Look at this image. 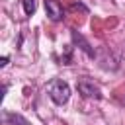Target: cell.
<instances>
[{
    "label": "cell",
    "mask_w": 125,
    "mask_h": 125,
    "mask_svg": "<svg viewBox=\"0 0 125 125\" xmlns=\"http://www.w3.org/2000/svg\"><path fill=\"white\" fill-rule=\"evenodd\" d=\"M49 96L57 105H62L70 98V86L64 80H53L51 86H49Z\"/></svg>",
    "instance_id": "1"
},
{
    "label": "cell",
    "mask_w": 125,
    "mask_h": 125,
    "mask_svg": "<svg viewBox=\"0 0 125 125\" xmlns=\"http://www.w3.org/2000/svg\"><path fill=\"white\" fill-rule=\"evenodd\" d=\"M43 4H45V12L51 21H61L64 18V10L59 0H43Z\"/></svg>",
    "instance_id": "2"
},
{
    "label": "cell",
    "mask_w": 125,
    "mask_h": 125,
    "mask_svg": "<svg viewBox=\"0 0 125 125\" xmlns=\"http://www.w3.org/2000/svg\"><path fill=\"white\" fill-rule=\"evenodd\" d=\"M76 88H78V92H80L84 98H96V100H100V98H102L100 88H98L94 82H90V80H80Z\"/></svg>",
    "instance_id": "3"
},
{
    "label": "cell",
    "mask_w": 125,
    "mask_h": 125,
    "mask_svg": "<svg viewBox=\"0 0 125 125\" xmlns=\"http://www.w3.org/2000/svg\"><path fill=\"white\" fill-rule=\"evenodd\" d=\"M70 35H72V41H74V43H76V45H78V47H80V49H82V51H84V53H86L88 57H92V59L96 57L94 49L90 47V43H88V41L84 39V35H82V33H78L76 29H70Z\"/></svg>",
    "instance_id": "4"
},
{
    "label": "cell",
    "mask_w": 125,
    "mask_h": 125,
    "mask_svg": "<svg viewBox=\"0 0 125 125\" xmlns=\"http://www.w3.org/2000/svg\"><path fill=\"white\" fill-rule=\"evenodd\" d=\"M2 119H4V125H31L23 115L12 113V111H4L2 113Z\"/></svg>",
    "instance_id": "5"
},
{
    "label": "cell",
    "mask_w": 125,
    "mask_h": 125,
    "mask_svg": "<svg viewBox=\"0 0 125 125\" xmlns=\"http://www.w3.org/2000/svg\"><path fill=\"white\" fill-rule=\"evenodd\" d=\"M21 4H23L25 16H31V14L35 12V0H21Z\"/></svg>",
    "instance_id": "6"
},
{
    "label": "cell",
    "mask_w": 125,
    "mask_h": 125,
    "mask_svg": "<svg viewBox=\"0 0 125 125\" xmlns=\"http://www.w3.org/2000/svg\"><path fill=\"white\" fill-rule=\"evenodd\" d=\"M8 64V57H2V61H0V66H6Z\"/></svg>",
    "instance_id": "7"
}]
</instances>
